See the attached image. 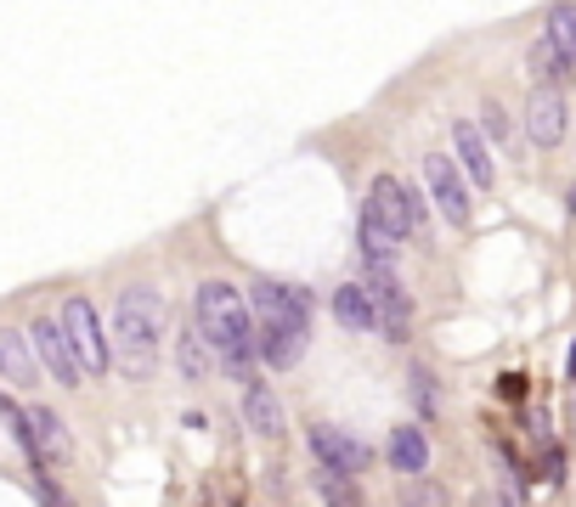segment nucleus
<instances>
[{
    "instance_id": "1",
    "label": "nucleus",
    "mask_w": 576,
    "mask_h": 507,
    "mask_svg": "<svg viewBox=\"0 0 576 507\" xmlns=\"http://www.w3.org/2000/svg\"><path fill=\"white\" fill-rule=\"evenodd\" d=\"M159 327H164V304L153 288H130L119 293V311H114V355H119V373L136 378H153L159 367Z\"/></svg>"
},
{
    "instance_id": "2",
    "label": "nucleus",
    "mask_w": 576,
    "mask_h": 507,
    "mask_svg": "<svg viewBox=\"0 0 576 507\" xmlns=\"http://www.w3.org/2000/svg\"><path fill=\"white\" fill-rule=\"evenodd\" d=\"M192 327L215 355H249L255 349V316H249V299L237 293L232 282H204L199 299H192Z\"/></svg>"
},
{
    "instance_id": "3",
    "label": "nucleus",
    "mask_w": 576,
    "mask_h": 507,
    "mask_svg": "<svg viewBox=\"0 0 576 507\" xmlns=\"http://www.w3.org/2000/svg\"><path fill=\"white\" fill-rule=\"evenodd\" d=\"M367 215H373L384 231H391L396 242L418 237L424 220H429L424 192H418L413 181H396V175H373V186H367Z\"/></svg>"
},
{
    "instance_id": "4",
    "label": "nucleus",
    "mask_w": 576,
    "mask_h": 507,
    "mask_svg": "<svg viewBox=\"0 0 576 507\" xmlns=\"http://www.w3.org/2000/svg\"><path fill=\"white\" fill-rule=\"evenodd\" d=\"M57 327H63V338H68V349H74L79 373L96 378V373H108V367H114V344L103 338V316H96V304H90V299L74 293V299L63 304V322H57Z\"/></svg>"
},
{
    "instance_id": "5",
    "label": "nucleus",
    "mask_w": 576,
    "mask_h": 507,
    "mask_svg": "<svg viewBox=\"0 0 576 507\" xmlns=\"http://www.w3.org/2000/svg\"><path fill=\"white\" fill-rule=\"evenodd\" d=\"M244 299H249V316H260V327H311V293L300 282L260 277Z\"/></svg>"
},
{
    "instance_id": "6",
    "label": "nucleus",
    "mask_w": 576,
    "mask_h": 507,
    "mask_svg": "<svg viewBox=\"0 0 576 507\" xmlns=\"http://www.w3.org/2000/svg\"><path fill=\"white\" fill-rule=\"evenodd\" d=\"M306 445H311V456H317V468L345 474V479L367 474V463H373L367 440H362V434H351V429H333V423H311Z\"/></svg>"
},
{
    "instance_id": "7",
    "label": "nucleus",
    "mask_w": 576,
    "mask_h": 507,
    "mask_svg": "<svg viewBox=\"0 0 576 507\" xmlns=\"http://www.w3.org/2000/svg\"><path fill=\"white\" fill-rule=\"evenodd\" d=\"M362 288L373 293V311H378V327H384V338L407 344V327H413V293L396 282V271H384V266H367Z\"/></svg>"
},
{
    "instance_id": "8",
    "label": "nucleus",
    "mask_w": 576,
    "mask_h": 507,
    "mask_svg": "<svg viewBox=\"0 0 576 507\" xmlns=\"http://www.w3.org/2000/svg\"><path fill=\"white\" fill-rule=\"evenodd\" d=\"M424 181H429L436 209L452 226H469V186H463V175H458V164L447 159V152H429V159H424Z\"/></svg>"
},
{
    "instance_id": "9",
    "label": "nucleus",
    "mask_w": 576,
    "mask_h": 507,
    "mask_svg": "<svg viewBox=\"0 0 576 507\" xmlns=\"http://www.w3.org/2000/svg\"><path fill=\"white\" fill-rule=\"evenodd\" d=\"M29 344H34V355L45 362V373H52L63 389H79V362H74V349H68V338H63V327L52 322V316H34L29 322Z\"/></svg>"
},
{
    "instance_id": "10",
    "label": "nucleus",
    "mask_w": 576,
    "mask_h": 507,
    "mask_svg": "<svg viewBox=\"0 0 576 507\" xmlns=\"http://www.w3.org/2000/svg\"><path fill=\"white\" fill-rule=\"evenodd\" d=\"M23 412H29V434H34L40 463H68V456H74V440H68L63 412H52V406H23Z\"/></svg>"
},
{
    "instance_id": "11",
    "label": "nucleus",
    "mask_w": 576,
    "mask_h": 507,
    "mask_svg": "<svg viewBox=\"0 0 576 507\" xmlns=\"http://www.w3.org/2000/svg\"><path fill=\"white\" fill-rule=\"evenodd\" d=\"M306 344H311V327H260V333H255V355H260L271 373L300 367Z\"/></svg>"
},
{
    "instance_id": "12",
    "label": "nucleus",
    "mask_w": 576,
    "mask_h": 507,
    "mask_svg": "<svg viewBox=\"0 0 576 507\" xmlns=\"http://www.w3.org/2000/svg\"><path fill=\"white\" fill-rule=\"evenodd\" d=\"M525 136L537 147H559L565 141V96L559 90H537L525 101Z\"/></svg>"
},
{
    "instance_id": "13",
    "label": "nucleus",
    "mask_w": 576,
    "mask_h": 507,
    "mask_svg": "<svg viewBox=\"0 0 576 507\" xmlns=\"http://www.w3.org/2000/svg\"><path fill=\"white\" fill-rule=\"evenodd\" d=\"M384 456H391V468H396L402 479H418V474L429 468V434H424L418 423H402V429H391V445H384Z\"/></svg>"
},
{
    "instance_id": "14",
    "label": "nucleus",
    "mask_w": 576,
    "mask_h": 507,
    "mask_svg": "<svg viewBox=\"0 0 576 507\" xmlns=\"http://www.w3.org/2000/svg\"><path fill=\"white\" fill-rule=\"evenodd\" d=\"M452 147H458V164H463V175H469L474 186H492V181H498L492 152H487V141H480V130H474L469 119L452 125Z\"/></svg>"
},
{
    "instance_id": "15",
    "label": "nucleus",
    "mask_w": 576,
    "mask_h": 507,
    "mask_svg": "<svg viewBox=\"0 0 576 507\" xmlns=\"http://www.w3.org/2000/svg\"><path fill=\"white\" fill-rule=\"evenodd\" d=\"M333 304V322H340L345 333H373L378 327V311H373V293L362 288V282H345L340 293L328 299Z\"/></svg>"
},
{
    "instance_id": "16",
    "label": "nucleus",
    "mask_w": 576,
    "mask_h": 507,
    "mask_svg": "<svg viewBox=\"0 0 576 507\" xmlns=\"http://www.w3.org/2000/svg\"><path fill=\"white\" fill-rule=\"evenodd\" d=\"M244 418H249V429L260 434V440H277L282 434V400H277V389L271 384H249V395H244Z\"/></svg>"
},
{
    "instance_id": "17",
    "label": "nucleus",
    "mask_w": 576,
    "mask_h": 507,
    "mask_svg": "<svg viewBox=\"0 0 576 507\" xmlns=\"http://www.w3.org/2000/svg\"><path fill=\"white\" fill-rule=\"evenodd\" d=\"M0 378H12L18 389H29L40 373H34V344L29 333H12V327H0Z\"/></svg>"
},
{
    "instance_id": "18",
    "label": "nucleus",
    "mask_w": 576,
    "mask_h": 507,
    "mask_svg": "<svg viewBox=\"0 0 576 507\" xmlns=\"http://www.w3.org/2000/svg\"><path fill=\"white\" fill-rule=\"evenodd\" d=\"M356 242H362V260H367V266H384V271H391L396 254H402V242L367 215V203H362V215H356Z\"/></svg>"
},
{
    "instance_id": "19",
    "label": "nucleus",
    "mask_w": 576,
    "mask_h": 507,
    "mask_svg": "<svg viewBox=\"0 0 576 507\" xmlns=\"http://www.w3.org/2000/svg\"><path fill=\"white\" fill-rule=\"evenodd\" d=\"M311 490H317V501H322V507H367V490H362V479L328 474V468H317Z\"/></svg>"
},
{
    "instance_id": "20",
    "label": "nucleus",
    "mask_w": 576,
    "mask_h": 507,
    "mask_svg": "<svg viewBox=\"0 0 576 507\" xmlns=\"http://www.w3.org/2000/svg\"><path fill=\"white\" fill-rule=\"evenodd\" d=\"M175 367H181L186 384H204L210 378V344L199 338V327H181V338H175Z\"/></svg>"
},
{
    "instance_id": "21",
    "label": "nucleus",
    "mask_w": 576,
    "mask_h": 507,
    "mask_svg": "<svg viewBox=\"0 0 576 507\" xmlns=\"http://www.w3.org/2000/svg\"><path fill=\"white\" fill-rule=\"evenodd\" d=\"M543 40L559 51V63L576 74V7H554V12H548V29H543Z\"/></svg>"
},
{
    "instance_id": "22",
    "label": "nucleus",
    "mask_w": 576,
    "mask_h": 507,
    "mask_svg": "<svg viewBox=\"0 0 576 507\" xmlns=\"http://www.w3.org/2000/svg\"><path fill=\"white\" fill-rule=\"evenodd\" d=\"M396 501L402 507H452V496H447V485L441 479H402V490H396Z\"/></svg>"
},
{
    "instance_id": "23",
    "label": "nucleus",
    "mask_w": 576,
    "mask_h": 507,
    "mask_svg": "<svg viewBox=\"0 0 576 507\" xmlns=\"http://www.w3.org/2000/svg\"><path fill=\"white\" fill-rule=\"evenodd\" d=\"M407 384H413V400H418V412H424V418H436V412H441L436 373H429V367H413V373H407Z\"/></svg>"
},
{
    "instance_id": "24",
    "label": "nucleus",
    "mask_w": 576,
    "mask_h": 507,
    "mask_svg": "<svg viewBox=\"0 0 576 507\" xmlns=\"http://www.w3.org/2000/svg\"><path fill=\"white\" fill-rule=\"evenodd\" d=\"M525 63H532V74H537L543 85H554V79H565V74H570V68L559 63V51H554L548 40H537V45H532V57H525Z\"/></svg>"
},
{
    "instance_id": "25",
    "label": "nucleus",
    "mask_w": 576,
    "mask_h": 507,
    "mask_svg": "<svg viewBox=\"0 0 576 507\" xmlns=\"http://www.w3.org/2000/svg\"><path fill=\"white\" fill-rule=\"evenodd\" d=\"M480 125H487V136H498V141H509V114L498 108V101H487V108H480Z\"/></svg>"
},
{
    "instance_id": "26",
    "label": "nucleus",
    "mask_w": 576,
    "mask_h": 507,
    "mask_svg": "<svg viewBox=\"0 0 576 507\" xmlns=\"http://www.w3.org/2000/svg\"><path fill=\"white\" fill-rule=\"evenodd\" d=\"M34 490H40V501H45V507H68V496L57 490V479H45V474H40V485H34Z\"/></svg>"
},
{
    "instance_id": "27",
    "label": "nucleus",
    "mask_w": 576,
    "mask_h": 507,
    "mask_svg": "<svg viewBox=\"0 0 576 507\" xmlns=\"http://www.w3.org/2000/svg\"><path fill=\"white\" fill-rule=\"evenodd\" d=\"M498 395H503V400H520V395H525V378H503Z\"/></svg>"
},
{
    "instance_id": "28",
    "label": "nucleus",
    "mask_w": 576,
    "mask_h": 507,
    "mask_svg": "<svg viewBox=\"0 0 576 507\" xmlns=\"http://www.w3.org/2000/svg\"><path fill=\"white\" fill-rule=\"evenodd\" d=\"M570 378H576V349H570Z\"/></svg>"
}]
</instances>
